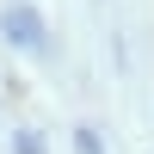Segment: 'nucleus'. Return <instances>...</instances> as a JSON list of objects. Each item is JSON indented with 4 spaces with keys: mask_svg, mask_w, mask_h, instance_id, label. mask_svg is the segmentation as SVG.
I'll return each mask as SVG.
<instances>
[{
    "mask_svg": "<svg viewBox=\"0 0 154 154\" xmlns=\"http://www.w3.org/2000/svg\"><path fill=\"white\" fill-rule=\"evenodd\" d=\"M19 154H43V142L37 136H19Z\"/></svg>",
    "mask_w": 154,
    "mask_h": 154,
    "instance_id": "2",
    "label": "nucleus"
},
{
    "mask_svg": "<svg viewBox=\"0 0 154 154\" xmlns=\"http://www.w3.org/2000/svg\"><path fill=\"white\" fill-rule=\"evenodd\" d=\"M0 31L12 37L19 49H43V19H37L31 6H6V19H0Z\"/></svg>",
    "mask_w": 154,
    "mask_h": 154,
    "instance_id": "1",
    "label": "nucleus"
},
{
    "mask_svg": "<svg viewBox=\"0 0 154 154\" xmlns=\"http://www.w3.org/2000/svg\"><path fill=\"white\" fill-rule=\"evenodd\" d=\"M80 154H105V148H99V136H86V130H80Z\"/></svg>",
    "mask_w": 154,
    "mask_h": 154,
    "instance_id": "3",
    "label": "nucleus"
}]
</instances>
